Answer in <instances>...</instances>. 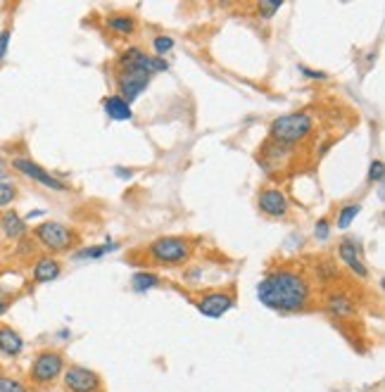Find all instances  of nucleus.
I'll use <instances>...</instances> for the list:
<instances>
[{"label":"nucleus","mask_w":385,"mask_h":392,"mask_svg":"<svg viewBox=\"0 0 385 392\" xmlns=\"http://www.w3.org/2000/svg\"><path fill=\"white\" fill-rule=\"evenodd\" d=\"M31 235L53 257L55 254L69 252L71 247H76V243H79V235L74 233V228L62 224V221H43V224L31 228Z\"/></svg>","instance_id":"nucleus-3"},{"label":"nucleus","mask_w":385,"mask_h":392,"mask_svg":"<svg viewBox=\"0 0 385 392\" xmlns=\"http://www.w3.org/2000/svg\"><path fill=\"white\" fill-rule=\"evenodd\" d=\"M316 271L321 273L324 278H336L338 276V269L333 266V261H321V264L316 266Z\"/></svg>","instance_id":"nucleus-31"},{"label":"nucleus","mask_w":385,"mask_h":392,"mask_svg":"<svg viewBox=\"0 0 385 392\" xmlns=\"http://www.w3.org/2000/svg\"><path fill=\"white\" fill-rule=\"evenodd\" d=\"M60 273H62V264L53 254H38L34 264H31V280L38 285L53 283V280L60 278Z\"/></svg>","instance_id":"nucleus-13"},{"label":"nucleus","mask_w":385,"mask_h":392,"mask_svg":"<svg viewBox=\"0 0 385 392\" xmlns=\"http://www.w3.org/2000/svg\"><path fill=\"white\" fill-rule=\"evenodd\" d=\"M43 209H34V212H29L27 217H24V221H31V219H38V217H43Z\"/></svg>","instance_id":"nucleus-35"},{"label":"nucleus","mask_w":385,"mask_h":392,"mask_svg":"<svg viewBox=\"0 0 385 392\" xmlns=\"http://www.w3.org/2000/svg\"><path fill=\"white\" fill-rule=\"evenodd\" d=\"M153 83V76L141 74V71H119L117 74V95L129 105H134L138 97L146 93L148 86Z\"/></svg>","instance_id":"nucleus-10"},{"label":"nucleus","mask_w":385,"mask_h":392,"mask_svg":"<svg viewBox=\"0 0 385 392\" xmlns=\"http://www.w3.org/2000/svg\"><path fill=\"white\" fill-rule=\"evenodd\" d=\"M359 212H362V205H359V202H348V205H343L338 209V219H336L338 231H348L352 226V221L359 217Z\"/></svg>","instance_id":"nucleus-21"},{"label":"nucleus","mask_w":385,"mask_h":392,"mask_svg":"<svg viewBox=\"0 0 385 392\" xmlns=\"http://www.w3.org/2000/svg\"><path fill=\"white\" fill-rule=\"evenodd\" d=\"M60 378L67 392H100L102 390V378L97 376L93 369H86V366H79V364L67 366Z\"/></svg>","instance_id":"nucleus-8"},{"label":"nucleus","mask_w":385,"mask_h":392,"mask_svg":"<svg viewBox=\"0 0 385 392\" xmlns=\"http://www.w3.org/2000/svg\"><path fill=\"white\" fill-rule=\"evenodd\" d=\"M150 45H153V55L155 57H162V60H165V57L169 55V52L174 50V38L172 36H165V34H160V36H155L153 41H150Z\"/></svg>","instance_id":"nucleus-23"},{"label":"nucleus","mask_w":385,"mask_h":392,"mask_svg":"<svg viewBox=\"0 0 385 392\" xmlns=\"http://www.w3.org/2000/svg\"><path fill=\"white\" fill-rule=\"evenodd\" d=\"M259 304L278 314H295L304 311L312 302V283L300 269L292 266H276L266 271L257 283Z\"/></svg>","instance_id":"nucleus-1"},{"label":"nucleus","mask_w":385,"mask_h":392,"mask_svg":"<svg viewBox=\"0 0 385 392\" xmlns=\"http://www.w3.org/2000/svg\"><path fill=\"white\" fill-rule=\"evenodd\" d=\"M10 307H12V302H10V299H0V319H3L5 314L10 311Z\"/></svg>","instance_id":"nucleus-33"},{"label":"nucleus","mask_w":385,"mask_h":392,"mask_svg":"<svg viewBox=\"0 0 385 392\" xmlns=\"http://www.w3.org/2000/svg\"><path fill=\"white\" fill-rule=\"evenodd\" d=\"M114 172H117V176H119V179H131V172H129V169H122V167H117L114 169Z\"/></svg>","instance_id":"nucleus-34"},{"label":"nucleus","mask_w":385,"mask_h":392,"mask_svg":"<svg viewBox=\"0 0 385 392\" xmlns=\"http://www.w3.org/2000/svg\"><path fill=\"white\" fill-rule=\"evenodd\" d=\"M64 369H67V362H64V357L60 355V352L43 350V352H38V355L34 357V362H31L29 381L38 385V388H43V385L55 383L57 378L62 376Z\"/></svg>","instance_id":"nucleus-6"},{"label":"nucleus","mask_w":385,"mask_h":392,"mask_svg":"<svg viewBox=\"0 0 385 392\" xmlns=\"http://www.w3.org/2000/svg\"><path fill=\"white\" fill-rule=\"evenodd\" d=\"M102 109H105L107 119H112V121H131L134 119L131 105H129L126 100H122L117 93L107 95L105 100H102Z\"/></svg>","instance_id":"nucleus-18"},{"label":"nucleus","mask_w":385,"mask_h":392,"mask_svg":"<svg viewBox=\"0 0 385 392\" xmlns=\"http://www.w3.org/2000/svg\"><path fill=\"white\" fill-rule=\"evenodd\" d=\"M338 257L345 266H348L350 273H355L357 278H369L371 271L367 266V261L362 259V247L355 243V238H343L338 243Z\"/></svg>","instance_id":"nucleus-12"},{"label":"nucleus","mask_w":385,"mask_h":392,"mask_svg":"<svg viewBox=\"0 0 385 392\" xmlns=\"http://www.w3.org/2000/svg\"><path fill=\"white\" fill-rule=\"evenodd\" d=\"M105 26L117 36H134L136 29H138V22L129 12H112V15L105 17Z\"/></svg>","instance_id":"nucleus-17"},{"label":"nucleus","mask_w":385,"mask_h":392,"mask_svg":"<svg viewBox=\"0 0 385 392\" xmlns=\"http://www.w3.org/2000/svg\"><path fill=\"white\" fill-rule=\"evenodd\" d=\"M17 198H19V188H17V183H15V181H10V179L0 181V209L10 207Z\"/></svg>","instance_id":"nucleus-22"},{"label":"nucleus","mask_w":385,"mask_h":392,"mask_svg":"<svg viewBox=\"0 0 385 392\" xmlns=\"http://www.w3.org/2000/svg\"><path fill=\"white\" fill-rule=\"evenodd\" d=\"M117 69L119 71H141V74H162V71H169V62L162 60V57H155L146 52L138 45H131V48L122 50L117 55Z\"/></svg>","instance_id":"nucleus-5"},{"label":"nucleus","mask_w":385,"mask_h":392,"mask_svg":"<svg viewBox=\"0 0 385 392\" xmlns=\"http://www.w3.org/2000/svg\"><path fill=\"white\" fill-rule=\"evenodd\" d=\"M0 233H3L8 240H15L17 243V240H22L29 235V226L19 212H15V209H5V212L0 214Z\"/></svg>","instance_id":"nucleus-15"},{"label":"nucleus","mask_w":385,"mask_h":392,"mask_svg":"<svg viewBox=\"0 0 385 392\" xmlns=\"http://www.w3.org/2000/svg\"><path fill=\"white\" fill-rule=\"evenodd\" d=\"M17 247H19V250H17V254H19V257H27V254L31 252V254H34L36 252V245H34V240H31L29 238V235H27V238H22V240H17Z\"/></svg>","instance_id":"nucleus-30"},{"label":"nucleus","mask_w":385,"mask_h":392,"mask_svg":"<svg viewBox=\"0 0 385 392\" xmlns=\"http://www.w3.org/2000/svg\"><path fill=\"white\" fill-rule=\"evenodd\" d=\"M297 71L304 78H312V81H324V78H328V74H326V71H321V69H309L307 64H297Z\"/></svg>","instance_id":"nucleus-28"},{"label":"nucleus","mask_w":385,"mask_h":392,"mask_svg":"<svg viewBox=\"0 0 385 392\" xmlns=\"http://www.w3.org/2000/svg\"><path fill=\"white\" fill-rule=\"evenodd\" d=\"M119 250V245L112 243V240H105L102 245H90V247H81V250L74 252V259L81 261V259H100L105 257V254Z\"/></svg>","instance_id":"nucleus-19"},{"label":"nucleus","mask_w":385,"mask_h":392,"mask_svg":"<svg viewBox=\"0 0 385 392\" xmlns=\"http://www.w3.org/2000/svg\"><path fill=\"white\" fill-rule=\"evenodd\" d=\"M0 392H29V388L17 378L0 374Z\"/></svg>","instance_id":"nucleus-24"},{"label":"nucleus","mask_w":385,"mask_h":392,"mask_svg":"<svg viewBox=\"0 0 385 392\" xmlns=\"http://www.w3.org/2000/svg\"><path fill=\"white\" fill-rule=\"evenodd\" d=\"M193 254V243L184 235H162L148 245L150 261L160 266H184Z\"/></svg>","instance_id":"nucleus-4"},{"label":"nucleus","mask_w":385,"mask_h":392,"mask_svg":"<svg viewBox=\"0 0 385 392\" xmlns=\"http://www.w3.org/2000/svg\"><path fill=\"white\" fill-rule=\"evenodd\" d=\"M312 129H314V117L309 112H290V114L276 117L269 124V138L295 148L297 143L309 138Z\"/></svg>","instance_id":"nucleus-2"},{"label":"nucleus","mask_w":385,"mask_h":392,"mask_svg":"<svg viewBox=\"0 0 385 392\" xmlns=\"http://www.w3.org/2000/svg\"><path fill=\"white\" fill-rule=\"evenodd\" d=\"M10 41H12V29H3V31H0V62H5V57H8Z\"/></svg>","instance_id":"nucleus-29"},{"label":"nucleus","mask_w":385,"mask_h":392,"mask_svg":"<svg viewBox=\"0 0 385 392\" xmlns=\"http://www.w3.org/2000/svg\"><path fill=\"white\" fill-rule=\"evenodd\" d=\"M162 283L158 273H153V271H136L134 276H131V287H134V292H150V290H155Z\"/></svg>","instance_id":"nucleus-20"},{"label":"nucleus","mask_w":385,"mask_h":392,"mask_svg":"<svg viewBox=\"0 0 385 392\" xmlns=\"http://www.w3.org/2000/svg\"><path fill=\"white\" fill-rule=\"evenodd\" d=\"M10 167L15 169L17 174H22L24 179L38 183V186L48 188V191H55V193H67L69 186L64 183L60 176H55L53 172H48V169H43L38 162L29 160V157H12Z\"/></svg>","instance_id":"nucleus-7"},{"label":"nucleus","mask_w":385,"mask_h":392,"mask_svg":"<svg viewBox=\"0 0 385 392\" xmlns=\"http://www.w3.org/2000/svg\"><path fill=\"white\" fill-rule=\"evenodd\" d=\"M24 338L12 326H0V355L8 359H17L24 352Z\"/></svg>","instance_id":"nucleus-16"},{"label":"nucleus","mask_w":385,"mask_h":392,"mask_svg":"<svg viewBox=\"0 0 385 392\" xmlns=\"http://www.w3.org/2000/svg\"><path fill=\"white\" fill-rule=\"evenodd\" d=\"M383 176H385V165H383V160H374V162L369 165V176H367L369 183H376V186H378V183L383 181Z\"/></svg>","instance_id":"nucleus-27"},{"label":"nucleus","mask_w":385,"mask_h":392,"mask_svg":"<svg viewBox=\"0 0 385 392\" xmlns=\"http://www.w3.org/2000/svg\"><path fill=\"white\" fill-rule=\"evenodd\" d=\"M280 8H283V3H266V0H259V3H257L259 19H271Z\"/></svg>","instance_id":"nucleus-26"},{"label":"nucleus","mask_w":385,"mask_h":392,"mask_svg":"<svg viewBox=\"0 0 385 392\" xmlns=\"http://www.w3.org/2000/svg\"><path fill=\"white\" fill-rule=\"evenodd\" d=\"M331 219L328 217H321L314 224V238H316V243H326V240L331 238Z\"/></svg>","instance_id":"nucleus-25"},{"label":"nucleus","mask_w":385,"mask_h":392,"mask_svg":"<svg viewBox=\"0 0 385 392\" xmlns=\"http://www.w3.org/2000/svg\"><path fill=\"white\" fill-rule=\"evenodd\" d=\"M233 307H236V297H233V292H226V290H212L195 299V309L207 319H221Z\"/></svg>","instance_id":"nucleus-9"},{"label":"nucleus","mask_w":385,"mask_h":392,"mask_svg":"<svg viewBox=\"0 0 385 392\" xmlns=\"http://www.w3.org/2000/svg\"><path fill=\"white\" fill-rule=\"evenodd\" d=\"M257 207H259V212H262L264 217H269V219H283V217H288V212H290L288 195L276 186H269V188H264V191L259 193Z\"/></svg>","instance_id":"nucleus-11"},{"label":"nucleus","mask_w":385,"mask_h":392,"mask_svg":"<svg viewBox=\"0 0 385 392\" xmlns=\"http://www.w3.org/2000/svg\"><path fill=\"white\" fill-rule=\"evenodd\" d=\"M324 309L328 311L333 319H352L357 314V304L348 292L333 290L324 299Z\"/></svg>","instance_id":"nucleus-14"},{"label":"nucleus","mask_w":385,"mask_h":392,"mask_svg":"<svg viewBox=\"0 0 385 392\" xmlns=\"http://www.w3.org/2000/svg\"><path fill=\"white\" fill-rule=\"evenodd\" d=\"M5 179H10V162L0 155V181H5Z\"/></svg>","instance_id":"nucleus-32"}]
</instances>
